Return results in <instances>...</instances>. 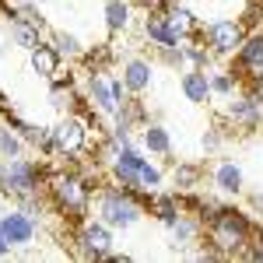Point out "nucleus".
<instances>
[{
	"label": "nucleus",
	"mask_w": 263,
	"mask_h": 263,
	"mask_svg": "<svg viewBox=\"0 0 263 263\" xmlns=\"http://www.w3.org/2000/svg\"><path fill=\"white\" fill-rule=\"evenodd\" d=\"M46 190H49V200L57 207V214L67 221L81 224L91 211V186L84 176L78 172H53L46 176Z\"/></svg>",
	"instance_id": "f257e3e1"
},
{
	"label": "nucleus",
	"mask_w": 263,
	"mask_h": 263,
	"mask_svg": "<svg viewBox=\"0 0 263 263\" xmlns=\"http://www.w3.org/2000/svg\"><path fill=\"white\" fill-rule=\"evenodd\" d=\"M95 211H99V221H105L109 228H134L144 218V200L141 193L120 182H109L95 190Z\"/></svg>",
	"instance_id": "f03ea898"
},
{
	"label": "nucleus",
	"mask_w": 263,
	"mask_h": 263,
	"mask_svg": "<svg viewBox=\"0 0 263 263\" xmlns=\"http://www.w3.org/2000/svg\"><path fill=\"white\" fill-rule=\"evenodd\" d=\"M253 228H256V224L249 221L242 211L221 207V211L207 221V242L214 246L221 256H242L249 239H253Z\"/></svg>",
	"instance_id": "7ed1b4c3"
},
{
	"label": "nucleus",
	"mask_w": 263,
	"mask_h": 263,
	"mask_svg": "<svg viewBox=\"0 0 263 263\" xmlns=\"http://www.w3.org/2000/svg\"><path fill=\"white\" fill-rule=\"evenodd\" d=\"M39 186H46V172L42 165L32 158H7L4 162V176H0V193L7 197H25V193H39Z\"/></svg>",
	"instance_id": "20e7f679"
},
{
	"label": "nucleus",
	"mask_w": 263,
	"mask_h": 263,
	"mask_svg": "<svg viewBox=\"0 0 263 263\" xmlns=\"http://www.w3.org/2000/svg\"><path fill=\"white\" fill-rule=\"evenodd\" d=\"M197 35L207 42V49L214 57H235L249 32H246L242 18H214V21H207V25H200Z\"/></svg>",
	"instance_id": "39448f33"
},
{
	"label": "nucleus",
	"mask_w": 263,
	"mask_h": 263,
	"mask_svg": "<svg viewBox=\"0 0 263 263\" xmlns=\"http://www.w3.org/2000/svg\"><path fill=\"white\" fill-rule=\"evenodd\" d=\"M84 102L102 112V116H116L120 105L126 102V84L123 78H105V74H88V84H84Z\"/></svg>",
	"instance_id": "423d86ee"
},
{
	"label": "nucleus",
	"mask_w": 263,
	"mask_h": 263,
	"mask_svg": "<svg viewBox=\"0 0 263 263\" xmlns=\"http://www.w3.org/2000/svg\"><path fill=\"white\" fill-rule=\"evenodd\" d=\"M112 232L116 228H109L105 221H88L84 218L78 224V235H74V253L81 256V260H109V253H112Z\"/></svg>",
	"instance_id": "0eeeda50"
},
{
	"label": "nucleus",
	"mask_w": 263,
	"mask_h": 263,
	"mask_svg": "<svg viewBox=\"0 0 263 263\" xmlns=\"http://www.w3.org/2000/svg\"><path fill=\"white\" fill-rule=\"evenodd\" d=\"M88 137H91V126L81 112H67L57 126H53V144H57V155L70 158V155H81L88 147Z\"/></svg>",
	"instance_id": "6e6552de"
},
{
	"label": "nucleus",
	"mask_w": 263,
	"mask_h": 263,
	"mask_svg": "<svg viewBox=\"0 0 263 263\" xmlns=\"http://www.w3.org/2000/svg\"><path fill=\"white\" fill-rule=\"evenodd\" d=\"M224 120L235 130H256V126H263V105L249 95H232L224 105Z\"/></svg>",
	"instance_id": "1a4fd4ad"
},
{
	"label": "nucleus",
	"mask_w": 263,
	"mask_h": 263,
	"mask_svg": "<svg viewBox=\"0 0 263 263\" xmlns=\"http://www.w3.org/2000/svg\"><path fill=\"white\" fill-rule=\"evenodd\" d=\"M0 228H4V235L11 239V246H32L35 242V232H39V221H35L32 214H25L21 207H14V211H7V214L0 218Z\"/></svg>",
	"instance_id": "9d476101"
},
{
	"label": "nucleus",
	"mask_w": 263,
	"mask_h": 263,
	"mask_svg": "<svg viewBox=\"0 0 263 263\" xmlns=\"http://www.w3.org/2000/svg\"><path fill=\"white\" fill-rule=\"evenodd\" d=\"M239 78L246 81V74H256L263 70V32H249L235 53V67H232Z\"/></svg>",
	"instance_id": "9b49d317"
},
{
	"label": "nucleus",
	"mask_w": 263,
	"mask_h": 263,
	"mask_svg": "<svg viewBox=\"0 0 263 263\" xmlns=\"http://www.w3.org/2000/svg\"><path fill=\"white\" fill-rule=\"evenodd\" d=\"M179 88L186 102H193V105H207V102L214 99V91H211V70H200V67H186L179 78Z\"/></svg>",
	"instance_id": "f8f14e48"
},
{
	"label": "nucleus",
	"mask_w": 263,
	"mask_h": 263,
	"mask_svg": "<svg viewBox=\"0 0 263 263\" xmlns=\"http://www.w3.org/2000/svg\"><path fill=\"white\" fill-rule=\"evenodd\" d=\"M211 179H214V186H218V193H224V197H242V190H246L242 168H239V162H232V158H224V162L214 165Z\"/></svg>",
	"instance_id": "ddd939ff"
},
{
	"label": "nucleus",
	"mask_w": 263,
	"mask_h": 263,
	"mask_svg": "<svg viewBox=\"0 0 263 263\" xmlns=\"http://www.w3.org/2000/svg\"><path fill=\"white\" fill-rule=\"evenodd\" d=\"M60 53L49 46V42H39L35 49H28V67L32 74H39L42 81H57L60 78Z\"/></svg>",
	"instance_id": "4468645a"
},
{
	"label": "nucleus",
	"mask_w": 263,
	"mask_h": 263,
	"mask_svg": "<svg viewBox=\"0 0 263 263\" xmlns=\"http://www.w3.org/2000/svg\"><path fill=\"white\" fill-rule=\"evenodd\" d=\"M151 74H155V67L151 60H144V57H130V60H123V84H126V91L130 95H144L147 88H151Z\"/></svg>",
	"instance_id": "2eb2a0df"
},
{
	"label": "nucleus",
	"mask_w": 263,
	"mask_h": 263,
	"mask_svg": "<svg viewBox=\"0 0 263 263\" xmlns=\"http://www.w3.org/2000/svg\"><path fill=\"white\" fill-rule=\"evenodd\" d=\"M144 207L155 214V221H162L165 228H168V224L182 214V197L179 193H162V190H155V193H147Z\"/></svg>",
	"instance_id": "dca6fc26"
},
{
	"label": "nucleus",
	"mask_w": 263,
	"mask_h": 263,
	"mask_svg": "<svg viewBox=\"0 0 263 263\" xmlns=\"http://www.w3.org/2000/svg\"><path fill=\"white\" fill-rule=\"evenodd\" d=\"M162 14H165V21H168V28H172V32L179 35V42L200 32V21H197V14H193V11H190L186 4H172V0H168Z\"/></svg>",
	"instance_id": "f3484780"
},
{
	"label": "nucleus",
	"mask_w": 263,
	"mask_h": 263,
	"mask_svg": "<svg viewBox=\"0 0 263 263\" xmlns=\"http://www.w3.org/2000/svg\"><path fill=\"white\" fill-rule=\"evenodd\" d=\"M168 232H172V242L179 246V249H186V246H193V242H200V235H203V221L193 214V211H186L182 207V214L176 218V221L168 224Z\"/></svg>",
	"instance_id": "a211bd4d"
},
{
	"label": "nucleus",
	"mask_w": 263,
	"mask_h": 263,
	"mask_svg": "<svg viewBox=\"0 0 263 263\" xmlns=\"http://www.w3.org/2000/svg\"><path fill=\"white\" fill-rule=\"evenodd\" d=\"M141 32H144V39L151 42L155 49H158V46H179V35L168 28V21H165L162 11H147V18H144Z\"/></svg>",
	"instance_id": "6ab92c4d"
},
{
	"label": "nucleus",
	"mask_w": 263,
	"mask_h": 263,
	"mask_svg": "<svg viewBox=\"0 0 263 263\" xmlns=\"http://www.w3.org/2000/svg\"><path fill=\"white\" fill-rule=\"evenodd\" d=\"M49 105L57 109V112H81V91L74 88V84H67L63 78H57L53 81V88H49Z\"/></svg>",
	"instance_id": "aec40b11"
},
{
	"label": "nucleus",
	"mask_w": 263,
	"mask_h": 263,
	"mask_svg": "<svg viewBox=\"0 0 263 263\" xmlns=\"http://www.w3.org/2000/svg\"><path fill=\"white\" fill-rule=\"evenodd\" d=\"M134 25V7H130V0H105V28L112 32V35H120Z\"/></svg>",
	"instance_id": "412c9836"
},
{
	"label": "nucleus",
	"mask_w": 263,
	"mask_h": 263,
	"mask_svg": "<svg viewBox=\"0 0 263 263\" xmlns=\"http://www.w3.org/2000/svg\"><path fill=\"white\" fill-rule=\"evenodd\" d=\"M182 57H186V67H200V70H211V63H214V53L207 49L200 35L182 39Z\"/></svg>",
	"instance_id": "4be33fe9"
},
{
	"label": "nucleus",
	"mask_w": 263,
	"mask_h": 263,
	"mask_svg": "<svg viewBox=\"0 0 263 263\" xmlns=\"http://www.w3.org/2000/svg\"><path fill=\"white\" fill-rule=\"evenodd\" d=\"M144 147L151 151V155H172V137H168V130H165L162 123H144V134H141Z\"/></svg>",
	"instance_id": "5701e85b"
},
{
	"label": "nucleus",
	"mask_w": 263,
	"mask_h": 263,
	"mask_svg": "<svg viewBox=\"0 0 263 263\" xmlns=\"http://www.w3.org/2000/svg\"><path fill=\"white\" fill-rule=\"evenodd\" d=\"M203 179V168L193 162H179L176 168H172V182H176V190L179 193H190V190H197Z\"/></svg>",
	"instance_id": "b1692460"
},
{
	"label": "nucleus",
	"mask_w": 263,
	"mask_h": 263,
	"mask_svg": "<svg viewBox=\"0 0 263 263\" xmlns=\"http://www.w3.org/2000/svg\"><path fill=\"white\" fill-rule=\"evenodd\" d=\"M239 84H242V78L235 70H211V91H214V99H232L239 91Z\"/></svg>",
	"instance_id": "393cba45"
},
{
	"label": "nucleus",
	"mask_w": 263,
	"mask_h": 263,
	"mask_svg": "<svg viewBox=\"0 0 263 263\" xmlns=\"http://www.w3.org/2000/svg\"><path fill=\"white\" fill-rule=\"evenodd\" d=\"M49 46L60 53V60H81L84 57V46L78 42V35H70V32H53V35H49Z\"/></svg>",
	"instance_id": "a878e982"
},
{
	"label": "nucleus",
	"mask_w": 263,
	"mask_h": 263,
	"mask_svg": "<svg viewBox=\"0 0 263 263\" xmlns=\"http://www.w3.org/2000/svg\"><path fill=\"white\" fill-rule=\"evenodd\" d=\"M11 42H14V46H21V49L28 53V49H35V46L42 42V32H39V28H32L28 21L14 18V21H11Z\"/></svg>",
	"instance_id": "bb28decb"
},
{
	"label": "nucleus",
	"mask_w": 263,
	"mask_h": 263,
	"mask_svg": "<svg viewBox=\"0 0 263 263\" xmlns=\"http://www.w3.org/2000/svg\"><path fill=\"white\" fill-rule=\"evenodd\" d=\"M123 147H126V141H120L112 130H109V134H102V137H99V147H95V162H99V165H112L116 158H120Z\"/></svg>",
	"instance_id": "cd10ccee"
},
{
	"label": "nucleus",
	"mask_w": 263,
	"mask_h": 263,
	"mask_svg": "<svg viewBox=\"0 0 263 263\" xmlns=\"http://www.w3.org/2000/svg\"><path fill=\"white\" fill-rule=\"evenodd\" d=\"M21 151H25V141H21V134L14 126H0V158L7 162V158H21Z\"/></svg>",
	"instance_id": "c85d7f7f"
},
{
	"label": "nucleus",
	"mask_w": 263,
	"mask_h": 263,
	"mask_svg": "<svg viewBox=\"0 0 263 263\" xmlns=\"http://www.w3.org/2000/svg\"><path fill=\"white\" fill-rule=\"evenodd\" d=\"M155 57H158V63H165V67H172V70H186V57H182V42H179V46H158V49H155Z\"/></svg>",
	"instance_id": "c756f323"
},
{
	"label": "nucleus",
	"mask_w": 263,
	"mask_h": 263,
	"mask_svg": "<svg viewBox=\"0 0 263 263\" xmlns=\"http://www.w3.org/2000/svg\"><path fill=\"white\" fill-rule=\"evenodd\" d=\"M137 176H141V193H155V190H162V172H158L155 165L144 162Z\"/></svg>",
	"instance_id": "7c9ffc66"
},
{
	"label": "nucleus",
	"mask_w": 263,
	"mask_h": 263,
	"mask_svg": "<svg viewBox=\"0 0 263 263\" xmlns=\"http://www.w3.org/2000/svg\"><path fill=\"white\" fill-rule=\"evenodd\" d=\"M242 256H249V260L263 263V224H260V228H253V239H249V246H246Z\"/></svg>",
	"instance_id": "2f4dec72"
},
{
	"label": "nucleus",
	"mask_w": 263,
	"mask_h": 263,
	"mask_svg": "<svg viewBox=\"0 0 263 263\" xmlns=\"http://www.w3.org/2000/svg\"><path fill=\"white\" fill-rule=\"evenodd\" d=\"M246 95L249 99H256L263 105V70H256V74H246Z\"/></svg>",
	"instance_id": "473e14b6"
},
{
	"label": "nucleus",
	"mask_w": 263,
	"mask_h": 263,
	"mask_svg": "<svg viewBox=\"0 0 263 263\" xmlns=\"http://www.w3.org/2000/svg\"><path fill=\"white\" fill-rule=\"evenodd\" d=\"M221 144H224V130H221V126H214V130L203 134V151H218Z\"/></svg>",
	"instance_id": "72a5a7b5"
},
{
	"label": "nucleus",
	"mask_w": 263,
	"mask_h": 263,
	"mask_svg": "<svg viewBox=\"0 0 263 263\" xmlns=\"http://www.w3.org/2000/svg\"><path fill=\"white\" fill-rule=\"evenodd\" d=\"M249 211H253V214H263V186H256V190L249 193Z\"/></svg>",
	"instance_id": "f704fd0d"
},
{
	"label": "nucleus",
	"mask_w": 263,
	"mask_h": 263,
	"mask_svg": "<svg viewBox=\"0 0 263 263\" xmlns=\"http://www.w3.org/2000/svg\"><path fill=\"white\" fill-rule=\"evenodd\" d=\"M11 249H14V246H11V239H7L4 228H0V256H11Z\"/></svg>",
	"instance_id": "c9c22d12"
},
{
	"label": "nucleus",
	"mask_w": 263,
	"mask_h": 263,
	"mask_svg": "<svg viewBox=\"0 0 263 263\" xmlns=\"http://www.w3.org/2000/svg\"><path fill=\"white\" fill-rule=\"evenodd\" d=\"M7 4H11V7H28L32 0H7Z\"/></svg>",
	"instance_id": "e433bc0d"
},
{
	"label": "nucleus",
	"mask_w": 263,
	"mask_h": 263,
	"mask_svg": "<svg viewBox=\"0 0 263 263\" xmlns=\"http://www.w3.org/2000/svg\"><path fill=\"white\" fill-rule=\"evenodd\" d=\"M4 214H7V207H4V200H0V218H4Z\"/></svg>",
	"instance_id": "4c0bfd02"
}]
</instances>
